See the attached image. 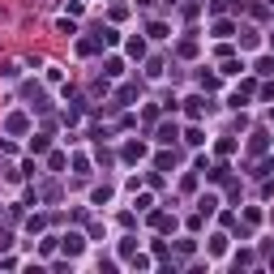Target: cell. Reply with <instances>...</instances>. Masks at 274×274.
<instances>
[{"label": "cell", "mask_w": 274, "mask_h": 274, "mask_svg": "<svg viewBox=\"0 0 274 274\" xmlns=\"http://www.w3.org/2000/svg\"><path fill=\"white\" fill-rule=\"evenodd\" d=\"M184 112H189V116L197 120L201 112H210V103H206V99H201V95H193V99H184Z\"/></svg>", "instance_id": "1"}, {"label": "cell", "mask_w": 274, "mask_h": 274, "mask_svg": "<svg viewBox=\"0 0 274 274\" xmlns=\"http://www.w3.org/2000/svg\"><path fill=\"white\" fill-rule=\"evenodd\" d=\"M176 137H180V129H176V125H158V141H163V146H171Z\"/></svg>", "instance_id": "2"}, {"label": "cell", "mask_w": 274, "mask_h": 274, "mask_svg": "<svg viewBox=\"0 0 274 274\" xmlns=\"http://www.w3.org/2000/svg\"><path fill=\"white\" fill-rule=\"evenodd\" d=\"M214 206H219V197H214V193H201V197H197V214H210Z\"/></svg>", "instance_id": "3"}, {"label": "cell", "mask_w": 274, "mask_h": 274, "mask_svg": "<svg viewBox=\"0 0 274 274\" xmlns=\"http://www.w3.org/2000/svg\"><path fill=\"white\" fill-rule=\"evenodd\" d=\"M82 236H64V253H69V257H77V253H82Z\"/></svg>", "instance_id": "4"}, {"label": "cell", "mask_w": 274, "mask_h": 274, "mask_svg": "<svg viewBox=\"0 0 274 274\" xmlns=\"http://www.w3.org/2000/svg\"><path fill=\"white\" fill-rule=\"evenodd\" d=\"M125 52H129V56H137V60H141V56H146V43H141V39H129V43H125Z\"/></svg>", "instance_id": "5"}, {"label": "cell", "mask_w": 274, "mask_h": 274, "mask_svg": "<svg viewBox=\"0 0 274 274\" xmlns=\"http://www.w3.org/2000/svg\"><path fill=\"white\" fill-rule=\"evenodd\" d=\"M4 129H9V133H21V129H26V116H9V120H4Z\"/></svg>", "instance_id": "6"}, {"label": "cell", "mask_w": 274, "mask_h": 274, "mask_svg": "<svg viewBox=\"0 0 274 274\" xmlns=\"http://www.w3.org/2000/svg\"><path fill=\"white\" fill-rule=\"evenodd\" d=\"M232 30H236L232 21H214V34H219V39H227V34H232Z\"/></svg>", "instance_id": "7"}, {"label": "cell", "mask_w": 274, "mask_h": 274, "mask_svg": "<svg viewBox=\"0 0 274 274\" xmlns=\"http://www.w3.org/2000/svg\"><path fill=\"white\" fill-rule=\"evenodd\" d=\"M47 150V137H30V154H43Z\"/></svg>", "instance_id": "8"}, {"label": "cell", "mask_w": 274, "mask_h": 274, "mask_svg": "<svg viewBox=\"0 0 274 274\" xmlns=\"http://www.w3.org/2000/svg\"><path fill=\"white\" fill-rule=\"evenodd\" d=\"M227 249V236H210V253H223Z\"/></svg>", "instance_id": "9"}, {"label": "cell", "mask_w": 274, "mask_h": 274, "mask_svg": "<svg viewBox=\"0 0 274 274\" xmlns=\"http://www.w3.org/2000/svg\"><path fill=\"white\" fill-rule=\"evenodd\" d=\"M116 39H120V34L112 30V26H103V30H99V43H116Z\"/></svg>", "instance_id": "10"}, {"label": "cell", "mask_w": 274, "mask_h": 274, "mask_svg": "<svg viewBox=\"0 0 274 274\" xmlns=\"http://www.w3.org/2000/svg\"><path fill=\"white\" fill-rule=\"evenodd\" d=\"M141 154H146V146H125V158H129V163H133V158H141Z\"/></svg>", "instance_id": "11"}, {"label": "cell", "mask_w": 274, "mask_h": 274, "mask_svg": "<svg viewBox=\"0 0 274 274\" xmlns=\"http://www.w3.org/2000/svg\"><path fill=\"white\" fill-rule=\"evenodd\" d=\"M249 150H253V154H257V150H266V133H253V141H249Z\"/></svg>", "instance_id": "12"}, {"label": "cell", "mask_w": 274, "mask_h": 274, "mask_svg": "<svg viewBox=\"0 0 274 274\" xmlns=\"http://www.w3.org/2000/svg\"><path fill=\"white\" fill-rule=\"evenodd\" d=\"M266 4H274V0H266Z\"/></svg>", "instance_id": "13"}]
</instances>
